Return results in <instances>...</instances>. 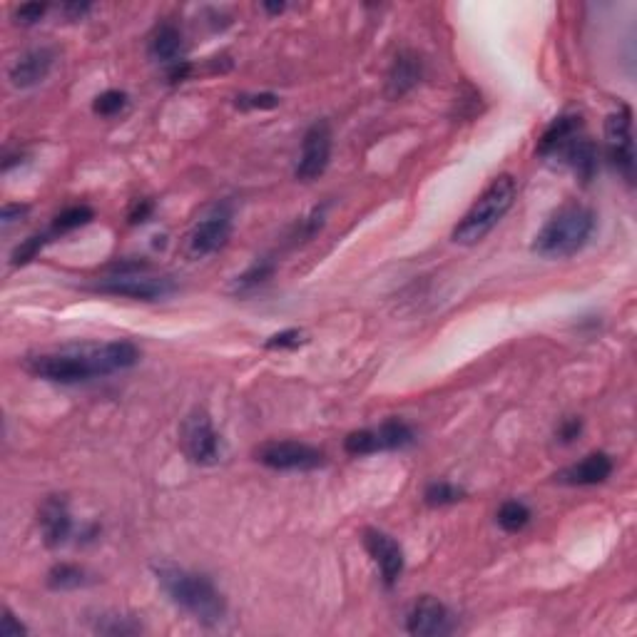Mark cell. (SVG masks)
<instances>
[{
	"mask_svg": "<svg viewBox=\"0 0 637 637\" xmlns=\"http://www.w3.org/2000/svg\"><path fill=\"white\" fill-rule=\"evenodd\" d=\"M140 351L132 341H107L100 346H70L25 359V369L33 376L55 384H80L93 376H107L137 364Z\"/></svg>",
	"mask_w": 637,
	"mask_h": 637,
	"instance_id": "6da1fadb",
	"label": "cell"
},
{
	"mask_svg": "<svg viewBox=\"0 0 637 637\" xmlns=\"http://www.w3.org/2000/svg\"><path fill=\"white\" fill-rule=\"evenodd\" d=\"M155 575L160 588L165 590L167 598L185 610L187 615L202 625L222 623L227 615V603L219 593L217 585L207 575L192 573V570L177 568V565H155Z\"/></svg>",
	"mask_w": 637,
	"mask_h": 637,
	"instance_id": "7a4b0ae2",
	"label": "cell"
},
{
	"mask_svg": "<svg viewBox=\"0 0 637 637\" xmlns=\"http://www.w3.org/2000/svg\"><path fill=\"white\" fill-rule=\"evenodd\" d=\"M595 232V214L580 202H568L550 214L533 239V252L545 259H568L590 242Z\"/></svg>",
	"mask_w": 637,
	"mask_h": 637,
	"instance_id": "3957f363",
	"label": "cell"
},
{
	"mask_svg": "<svg viewBox=\"0 0 637 637\" xmlns=\"http://www.w3.org/2000/svg\"><path fill=\"white\" fill-rule=\"evenodd\" d=\"M513 200H516V180L511 175H498L456 224L453 242L466 244V247L481 242L506 217V212L513 207Z\"/></svg>",
	"mask_w": 637,
	"mask_h": 637,
	"instance_id": "277c9868",
	"label": "cell"
},
{
	"mask_svg": "<svg viewBox=\"0 0 637 637\" xmlns=\"http://www.w3.org/2000/svg\"><path fill=\"white\" fill-rule=\"evenodd\" d=\"M147 269L150 267L145 262H117L110 267V277L98 279L93 289L110 297L140 299V302H157L175 292V282L170 277H152Z\"/></svg>",
	"mask_w": 637,
	"mask_h": 637,
	"instance_id": "5b68a950",
	"label": "cell"
},
{
	"mask_svg": "<svg viewBox=\"0 0 637 637\" xmlns=\"http://www.w3.org/2000/svg\"><path fill=\"white\" fill-rule=\"evenodd\" d=\"M232 234V210L227 205H214L192 224L185 239V254L190 259H205L219 252Z\"/></svg>",
	"mask_w": 637,
	"mask_h": 637,
	"instance_id": "8992f818",
	"label": "cell"
},
{
	"mask_svg": "<svg viewBox=\"0 0 637 637\" xmlns=\"http://www.w3.org/2000/svg\"><path fill=\"white\" fill-rule=\"evenodd\" d=\"M414 443V431L406 421L389 419L376 428H364L346 436L344 448L349 456H371L379 451H399Z\"/></svg>",
	"mask_w": 637,
	"mask_h": 637,
	"instance_id": "52a82bcc",
	"label": "cell"
},
{
	"mask_svg": "<svg viewBox=\"0 0 637 637\" xmlns=\"http://www.w3.org/2000/svg\"><path fill=\"white\" fill-rule=\"evenodd\" d=\"M605 150L615 170L628 182L635 180V140H633V112L628 105H620L605 120Z\"/></svg>",
	"mask_w": 637,
	"mask_h": 637,
	"instance_id": "ba28073f",
	"label": "cell"
},
{
	"mask_svg": "<svg viewBox=\"0 0 637 637\" xmlns=\"http://www.w3.org/2000/svg\"><path fill=\"white\" fill-rule=\"evenodd\" d=\"M254 456L274 471H314L326 463L324 451L302 441H269L259 446Z\"/></svg>",
	"mask_w": 637,
	"mask_h": 637,
	"instance_id": "9c48e42d",
	"label": "cell"
},
{
	"mask_svg": "<svg viewBox=\"0 0 637 637\" xmlns=\"http://www.w3.org/2000/svg\"><path fill=\"white\" fill-rule=\"evenodd\" d=\"M182 448L197 466H212L222 456V443L207 411L195 409L182 424Z\"/></svg>",
	"mask_w": 637,
	"mask_h": 637,
	"instance_id": "30bf717a",
	"label": "cell"
},
{
	"mask_svg": "<svg viewBox=\"0 0 637 637\" xmlns=\"http://www.w3.org/2000/svg\"><path fill=\"white\" fill-rule=\"evenodd\" d=\"M331 160V127L326 120H317L307 132H304L302 140V155L297 162V180L312 182L319 175H324V170L329 167Z\"/></svg>",
	"mask_w": 637,
	"mask_h": 637,
	"instance_id": "8fae6325",
	"label": "cell"
},
{
	"mask_svg": "<svg viewBox=\"0 0 637 637\" xmlns=\"http://www.w3.org/2000/svg\"><path fill=\"white\" fill-rule=\"evenodd\" d=\"M364 545L371 558H374V563L379 565L381 580H384L386 588H394L399 583L401 573H404V550H401V545L389 533L376 531V528L364 531Z\"/></svg>",
	"mask_w": 637,
	"mask_h": 637,
	"instance_id": "7c38bea8",
	"label": "cell"
},
{
	"mask_svg": "<svg viewBox=\"0 0 637 637\" xmlns=\"http://www.w3.org/2000/svg\"><path fill=\"white\" fill-rule=\"evenodd\" d=\"M406 630L416 637L448 635L453 630V615L448 613L441 600L424 595L411 608L409 618H406Z\"/></svg>",
	"mask_w": 637,
	"mask_h": 637,
	"instance_id": "4fadbf2b",
	"label": "cell"
},
{
	"mask_svg": "<svg viewBox=\"0 0 637 637\" xmlns=\"http://www.w3.org/2000/svg\"><path fill=\"white\" fill-rule=\"evenodd\" d=\"M40 533L48 548H60L68 543L73 533V516H70L68 501L63 496H48L38 511Z\"/></svg>",
	"mask_w": 637,
	"mask_h": 637,
	"instance_id": "5bb4252c",
	"label": "cell"
},
{
	"mask_svg": "<svg viewBox=\"0 0 637 637\" xmlns=\"http://www.w3.org/2000/svg\"><path fill=\"white\" fill-rule=\"evenodd\" d=\"M553 157L565 162L583 182H590L595 172H598V147H595V142L590 137L583 135V130L570 137L565 145H560Z\"/></svg>",
	"mask_w": 637,
	"mask_h": 637,
	"instance_id": "9a60e30c",
	"label": "cell"
},
{
	"mask_svg": "<svg viewBox=\"0 0 637 637\" xmlns=\"http://www.w3.org/2000/svg\"><path fill=\"white\" fill-rule=\"evenodd\" d=\"M610 473H613V458L598 451L585 456L583 461L573 463V466L563 468L555 476V481L563 483V486H598V483L608 481Z\"/></svg>",
	"mask_w": 637,
	"mask_h": 637,
	"instance_id": "2e32d148",
	"label": "cell"
},
{
	"mask_svg": "<svg viewBox=\"0 0 637 637\" xmlns=\"http://www.w3.org/2000/svg\"><path fill=\"white\" fill-rule=\"evenodd\" d=\"M55 63V55L50 48H33L28 53L20 55L10 68V83L15 88H33V85L43 83L50 75V68Z\"/></svg>",
	"mask_w": 637,
	"mask_h": 637,
	"instance_id": "e0dca14e",
	"label": "cell"
},
{
	"mask_svg": "<svg viewBox=\"0 0 637 637\" xmlns=\"http://www.w3.org/2000/svg\"><path fill=\"white\" fill-rule=\"evenodd\" d=\"M421 75H424V63H421L419 55L404 50V53L396 55L394 65H391L389 75H386V95L391 100L404 98L406 93H411L419 85Z\"/></svg>",
	"mask_w": 637,
	"mask_h": 637,
	"instance_id": "ac0fdd59",
	"label": "cell"
},
{
	"mask_svg": "<svg viewBox=\"0 0 637 637\" xmlns=\"http://www.w3.org/2000/svg\"><path fill=\"white\" fill-rule=\"evenodd\" d=\"M147 53L157 63H165L167 68L182 63V55H185V38H182L180 28H175L172 23H162L152 30L150 40H147Z\"/></svg>",
	"mask_w": 637,
	"mask_h": 637,
	"instance_id": "d6986e66",
	"label": "cell"
},
{
	"mask_svg": "<svg viewBox=\"0 0 637 637\" xmlns=\"http://www.w3.org/2000/svg\"><path fill=\"white\" fill-rule=\"evenodd\" d=\"M583 130V120L578 115H560L545 127V132L538 140V155L540 157H553L558 152L560 145L570 140L573 135Z\"/></svg>",
	"mask_w": 637,
	"mask_h": 637,
	"instance_id": "ffe728a7",
	"label": "cell"
},
{
	"mask_svg": "<svg viewBox=\"0 0 637 637\" xmlns=\"http://www.w3.org/2000/svg\"><path fill=\"white\" fill-rule=\"evenodd\" d=\"M274 269L277 267H274L272 259H257V262H254L252 267L247 269V272H242L237 279H234L232 292L234 294H249V292H254V289L264 287V284L272 279Z\"/></svg>",
	"mask_w": 637,
	"mask_h": 637,
	"instance_id": "44dd1931",
	"label": "cell"
},
{
	"mask_svg": "<svg viewBox=\"0 0 637 637\" xmlns=\"http://www.w3.org/2000/svg\"><path fill=\"white\" fill-rule=\"evenodd\" d=\"M496 521L506 533H521L531 523V508L521 501H506L498 508Z\"/></svg>",
	"mask_w": 637,
	"mask_h": 637,
	"instance_id": "7402d4cb",
	"label": "cell"
},
{
	"mask_svg": "<svg viewBox=\"0 0 637 637\" xmlns=\"http://www.w3.org/2000/svg\"><path fill=\"white\" fill-rule=\"evenodd\" d=\"M95 633L100 635H112V637H125V635H137L142 633V625L137 623L135 618H127V615H120V613H103L98 615V620H95L93 625Z\"/></svg>",
	"mask_w": 637,
	"mask_h": 637,
	"instance_id": "603a6c76",
	"label": "cell"
},
{
	"mask_svg": "<svg viewBox=\"0 0 637 637\" xmlns=\"http://www.w3.org/2000/svg\"><path fill=\"white\" fill-rule=\"evenodd\" d=\"M48 585L53 590L83 588V585H88V573H85L83 568H78V565L60 563V565H55V568H50Z\"/></svg>",
	"mask_w": 637,
	"mask_h": 637,
	"instance_id": "cb8c5ba5",
	"label": "cell"
},
{
	"mask_svg": "<svg viewBox=\"0 0 637 637\" xmlns=\"http://www.w3.org/2000/svg\"><path fill=\"white\" fill-rule=\"evenodd\" d=\"M95 212L90 210L88 205H75L68 207L53 219V227H50L48 234H65V232H73V229L85 227L88 222H93Z\"/></svg>",
	"mask_w": 637,
	"mask_h": 637,
	"instance_id": "d4e9b609",
	"label": "cell"
},
{
	"mask_svg": "<svg viewBox=\"0 0 637 637\" xmlns=\"http://www.w3.org/2000/svg\"><path fill=\"white\" fill-rule=\"evenodd\" d=\"M466 491L448 481H436V483H428L426 491H424V501L431 508H441V506H453V503L463 501Z\"/></svg>",
	"mask_w": 637,
	"mask_h": 637,
	"instance_id": "484cf974",
	"label": "cell"
},
{
	"mask_svg": "<svg viewBox=\"0 0 637 637\" xmlns=\"http://www.w3.org/2000/svg\"><path fill=\"white\" fill-rule=\"evenodd\" d=\"M48 237L50 234H33V237L23 239V242L13 249V254H10V264H13V267H23V264L33 262L40 254V249L45 247Z\"/></svg>",
	"mask_w": 637,
	"mask_h": 637,
	"instance_id": "4316f807",
	"label": "cell"
},
{
	"mask_svg": "<svg viewBox=\"0 0 637 637\" xmlns=\"http://www.w3.org/2000/svg\"><path fill=\"white\" fill-rule=\"evenodd\" d=\"M125 105H127V95L122 93V90H105V93H100L98 98H95L93 110L103 117H112L117 115V112L125 110Z\"/></svg>",
	"mask_w": 637,
	"mask_h": 637,
	"instance_id": "83f0119b",
	"label": "cell"
},
{
	"mask_svg": "<svg viewBox=\"0 0 637 637\" xmlns=\"http://www.w3.org/2000/svg\"><path fill=\"white\" fill-rule=\"evenodd\" d=\"M234 105L239 110H272V107L279 105V95L274 93H244L237 95Z\"/></svg>",
	"mask_w": 637,
	"mask_h": 637,
	"instance_id": "f1b7e54d",
	"label": "cell"
},
{
	"mask_svg": "<svg viewBox=\"0 0 637 637\" xmlns=\"http://www.w3.org/2000/svg\"><path fill=\"white\" fill-rule=\"evenodd\" d=\"M302 344H307V334L302 329H284L269 336L264 346L267 349H299Z\"/></svg>",
	"mask_w": 637,
	"mask_h": 637,
	"instance_id": "f546056e",
	"label": "cell"
},
{
	"mask_svg": "<svg viewBox=\"0 0 637 637\" xmlns=\"http://www.w3.org/2000/svg\"><path fill=\"white\" fill-rule=\"evenodd\" d=\"M45 5L43 3H25L15 10V23L20 25H35L40 18L45 15Z\"/></svg>",
	"mask_w": 637,
	"mask_h": 637,
	"instance_id": "4dcf8cb0",
	"label": "cell"
},
{
	"mask_svg": "<svg viewBox=\"0 0 637 637\" xmlns=\"http://www.w3.org/2000/svg\"><path fill=\"white\" fill-rule=\"evenodd\" d=\"M28 633V630H25V625L23 623H18V620H15V615L10 613L8 608L3 610V623H0V635L3 637H20V635H25Z\"/></svg>",
	"mask_w": 637,
	"mask_h": 637,
	"instance_id": "1f68e13d",
	"label": "cell"
},
{
	"mask_svg": "<svg viewBox=\"0 0 637 637\" xmlns=\"http://www.w3.org/2000/svg\"><path fill=\"white\" fill-rule=\"evenodd\" d=\"M583 431V421L580 419H565L563 424L558 426V441L560 443H573L575 438Z\"/></svg>",
	"mask_w": 637,
	"mask_h": 637,
	"instance_id": "d6a6232c",
	"label": "cell"
},
{
	"mask_svg": "<svg viewBox=\"0 0 637 637\" xmlns=\"http://www.w3.org/2000/svg\"><path fill=\"white\" fill-rule=\"evenodd\" d=\"M150 214H152V202L150 200L135 202V207H132V212H130V224L147 222V217H150Z\"/></svg>",
	"mask_w": 637,
	"mask_h": 637,
	"instance_id": "836d02e7",
	"label": "cell"
},
{
	"mask_svg": "<svg viewBox=\"0 0 637 637\" xmlns=\"http://www.w3.org/2000/svg\"><path fill=\"white\" fill-rule=\"evenodd\" d=\"M28 214V207L25 205H5L3 212H0V222L3 224H13L18 219H23Z\"/></svg>",
	"mask_w": 637,
	"mask_h": 637,
	"instance_id": "e575fe53",
	"label": "cell"
},
{
	"mask_svg": "<svg viewBox=\"0 0 637 637\" xmlns=\"http://www.w3.org/2000/svg\"><path fill=\"white\" fill-rule=\"evenodd\" d=\"M90 10V3H65L63 5V13L68 15V18H83L85 13H88Z\"/></svg>",
	"mask_w": 637,
	"mask_h": 637,
	"instance_id": "d590c367",
	"label": "cell"
},
{
	"mask_svg": "<svg viewBox=\"0 0 637 637\" xmlns=\"http://www.w3.org/2000/svg\"><path fill=\"white\" fill-rule=\"evenodd\" d=\"M262 8H264V10H267V13L277 15V13H282V10H284V8H287V5H284V3H264V5H262Z\"/></svg>",
	"mask_w": 637,
	"mask_h": 637,
	"instance_id": "8d00e7d4",
	"label": "cell"
}]
</instances>
